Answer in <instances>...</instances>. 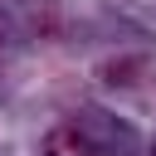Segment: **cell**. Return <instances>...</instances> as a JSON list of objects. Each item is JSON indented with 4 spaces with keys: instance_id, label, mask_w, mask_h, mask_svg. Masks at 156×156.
<instances>
[{
    "instance_id": "1",
    "label": "cell",
    "mask_w": 156,
    "mask_h": 156,
    "mask_svg": "<svg viewBox=\"0 0 156 156\" xmlns=\"http://www.w3.org/2000/svg\"><path fill=\"white\" fill-rule=\"evenodd\" d=\"M88 146H83V132L78 127H54L49 136H44V156H83Z\"/></svg>"
},
{
    "instance_id": "3",
    "label": "cell",
    "mask_w": 156,
    "mask_h": 156,
    "mask_svg": "<svg viewBox=\"0 0 156 156\" xmlns=\"http://www.w3.org/2000/svg\"><path fill=\"white\" fill-rule=\"evenodd\" d=\"M83 156H102V151H83Z\"/></svg>"
},
{
    "instance_id": "2",
    "label": "cell",
    "mask_w": 156,
    "mask_h": 156,
    "mask_svg": "<svg viewBox=\"0 0 156 156\" xmlns=\"http://www.w3.org/2000/svg\"><path fill=\"white\" fill-rule=\"evenodd\" d=\"M5 44H10V24L0 20V49H5Z\"/></svg>"
}]
</instances>
